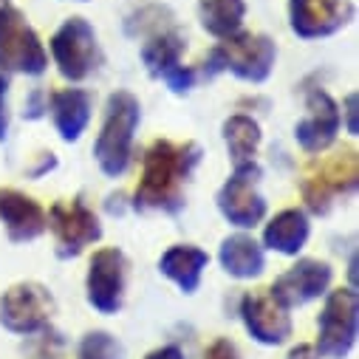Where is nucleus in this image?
I'll return each instance as SVG.
<instances>
[{"mask_svg": "<svg viewBox=\"0 0 359 359\" xmlns=\"http://www.w3.org/2000/svg\"><path fill=\"white\" fill-rule=\"evenodd\" d=\"M201 161V147L196 142L156 139L142 161V178L136 187L139 210L178 212L184 207V184Z\"/></svg>", "mask_w": 359, "mask_h": 359, "instance_id": "f257e3e1", "label": "nucleus"}, {"mask_svg": "<svg viewBox=\"0 0 359 359\" xmlns=\"http://www.w3.org/2000/svg\"><path fill=\"white\" fill-rule=\"evenodd\" d=\"M139 119H142V105L130 91H116L108 97L105 122L94 144V158L108 178H119L130 167Z\"/></svg>", "mask_w": 359, "mask_h": 359, "instance_id": "f03ea898", "label": "nucleus"}, {"mask_svg": "<svg viewBox=\"0 0 359 359\" xmlns=\"http://www.w3.org/2000/svg\"><path fill=\"white\" fill-rule=\"evenodd\" d=\"M275 60H278V46L272 37L266 34H252V32H238L232 37H224L207 57L204 62V74L215 76V74H235L243 82H266L275 71Z\"/></svg>", "mask_w": 359, "mask_h": 359, "instance_id": "7ed1b4c3", "label": "nucleus"}, {"mask_svg": "<svg viewBox=\"0 0 359 359\" xmlns=\"http://www.w3.org/2000/svg\"><path fill=\"white\" fill-rule=\"evenodd\" d=\"M359 178V158L353 147L337 150L334 156L311 164L300 182L303 201L314 215H325L334 207V198L348 196L356 190Z\"/></svg>", "mask_w": 359, "mask_h": 359, "instance_id": "20e7f679", "label": "nucleus"}, {"mask_svg": "<svg viewBox=\"0 0 359 359\" xmlns=\"http://www.w3.org/2000/svg\"><path fill=\"white\" fill-rule=\"evenodd\" d=\"M48 68V54L29 26L26 15L9 0L0 4V74H29L40 76Z\"/></svg>", "mask_w": 359, "mask_h": 359, "instance_id": "39448f33", "label": "nucleus"}, {"mask_svg": "<svg viewBox=\"0 0 359 359\" xmlns=\"http://www.w3.org/2000/svg\"><path fill=\"white\" fill-rule=\"evenodd\" d=\"M51 57L68 82H82L85 76H91L100 62L94 26L85 18H68L51 37Z\"/></svg>", "mask_w": 359, "mask_h": 359, "instance_id": "423d86ee", "label": "nucleus"}, {"mask_svg": "<svg viewBox=\"0 0 359 359\" xmlns=\"http://www.w3.org/2000/svg\"><path fill=\"white\" fill-rule=\"evenodd\" d=\"M356 323H359V297L353 289L328 292L323 314H320V337H317V356L325 359H345L356 342Z\"/></svg>", "mask_w": 359, "mask_h": 359, "instance_id": "0eeeda50", "label": "nucleus"}, {"mask_svg": "<svg viewBox=\"0 0 359 359\" xmlns=\"http://www.w3.org/2000/svg\"><path fill=\"white\" fill-rule=\"evenodd\" d=\"M260 184V167L255 161L241 164L232 170L226 184L218 190L215 204L218 212L238 229H252L266 218V198L257 190Z\"/></svg>", "mask_w": 359, "mask_h": 359, "instance_id": "6e6552de", "label": "nucleus"}, {"mask_svg": "<svg viewBox=\"0 0 359 359\" xmlns=\"http://www.w3.org/2000/svg\"><path fill=\"white\" fill-rule=\"evenodd\" d=\"M54 314V297L40 283H15L0 294V325L12 334H37L48 328Z\"/></svg>", "mask_w": 359, "mask_h": 359, "instance_id": "1a4fd4ad", "label": "nucleus"}, {"mask_svg": "<svg viewBox=\"0 0 359 359\" xmlns=\"http://www.w3.org/2000/svg\"><path fill=\"white\" fill-rule=\"evenodd\" d=\"M125 283H128V257L122 249L108 246L94 252L88 263L85 278V297L100 314H116L125 303Z\"/></svg>", "mask_w": 359, "mask_h": 359, "instance_id": "9d476101", "label": "nucleus"}, {"mask_svg": "<svg viewBox=\"0 0 359 359\" xmlns=\"http://www.w3.org/2000/svg\"><path fill=\"white\" fill-rule=\"evenodd\" d=\"M48 226L57 238V255L60 257H76L85 246H91L102 238V224L82 198L74 201H57L48 210Z\"/></svg>", "mask_w": 359, "mask_h": 359, "instance_id": "9b49d317", "label": "nucleus"}, {"mask_svg": "<svg viewBox=\"0 0 359 359\" xmlns=\"http://www.w3.org/2000/svg\"><path fill=\"white\" fill-rule=\"evenodd\" d=\"M353 12V0H289V26L300 40H320L345 29Z\"/></svg>", "mask_w": 359, "mask_h": 359, "instance_id": "f8f14e48", "label": "nucleus"}, {"mask_svg": "<svg viewBox=\"0 0 359 359\" xmlns=\"http://www.w3.org/2000/svg\"><path fill=\"white\" fill-rule=\"evenodd\" d=\"M331 278H334V269L325 263V260H317V257H303L297 260L289 272H283L269 294H272L286 311L289 309H300L317 297H323L331 286Z\"/></svg>", "mask_w": 359, "mask_h": 359, "instance_id": "ddd939ff", "label": "nucleus"}, {"mask_svg": "<svg viewBox=\"0 0 359 359\" xmlns=\"http://www.w3.org/2000/svg\"><path fill=\"white\" fill-rule=\"evenodd\" d=\"M306 111H309L306 119L297 122V128H294V139L311 156L325 153L337 142V133H339V125H342L339 105L331 100L328 91H323V88H311L309 97H306Z\"/></svg>", "mask_w": 359, "mask_h": 359, "instance_id": "4468645a", "label": "nucleus"}, {"mask_svg": "<svg viewBox=\"0 0 359 359\" xmlns=\"http://www.w3.org/2000/svg\"><path fill=\"white\" fill-rule=\"evenodd\" d=\"M241 320H243L249 337L260 345H283L292 337L289 311L269 292L243 294L241 297Z\"/></svg>", "mask_w": 359, "mask_h": 359, "instance_id": "2eb2a0df", "label": "nucleus"}, {"mask_svg": "<svg viewBox=\"0 0 359 359\" xmlns=\"http://www.w3.org/2000/svg\"><path fill=\"white\" fill-rule=\"evenodd\" d=\"M0 224L6 226L12 243H26L48 229L46 210L26 193L0 187Z\"/></svg>", "mask_w": 359, "mask_h": 359, "instance_id": "dca6fc26", "label": "nucleus"}, {"mask_svg": "<svg viewBox=\"0 0 359 359\" xmlns=\"http://www.w3.org/2000/svg\"><path fill=\"white\" fill-rule=\"evenodd\" d=\"M51 105V116H54V128L60 133L62 142H79V136L85 133L88 122H91V108L94 100L82 88H62L48 97Z\"/></svg>", "mask_w": 359, "mask_h": 359, "instance_id": "f3484780", "label": "nucleus"}, {"mask_svg": "<svg viewBox=\"0 0 359 359\" xmlns=\"http://www.w3.org/2000/svg\"><path fill=\"white\" fill-rule=\"evenodd\" d=\"M210 263V255L193 243H175L170 246L161 260H158V272L172 280L178 289H182L184 294H193L201 283V275H204V269Z\"/></svg>", "mask_w": 359, "mask_h": 359, "instance_id": "a211bd4d", "label": "nucleus"}, {"mask_svg": "<svg viewBox=\"0 0 359 359\" xmlns=\"http://www.w3.org/2000/svg\"><path fill=\"white\" fill-rule=\"evenodd\" d=\"M218 260H221L224 272L229 278H238V280H252V278H257L266 269L263 246L252 235H246V232L224 238L221 249H218Z\"/></svg>", "mask_w": 359, "mask_h": 359, "instance_id": "6ab92c4d", "label": "nucleus"}, {"mask_svg": "<svg viewBox=\"0 0 359 359\" xmlns=\"http://www.w3.org/2000/svg\"><path fill=\"white\" fill-rule=\"evenodd\" d=\"M311 235L309 215L303 210H283L263 226V246L278 255H297Z\"/></svg>", "mask_w": 359, "mask_h": 359, "instance_id": "aec40b11", "label": "nucleus"}, {"mask_svg": "<svg viewBox=\"0 0 359 359\" xmlns=\"http://www.w3.org/2000/svg\"><path fill=\"white\" fill-rule=\"evenodd\" d=\"M184 48H187L184 37L178 34L175 26H172V29H164V32L147 37V43L142 46V62H144V68H147L150 76L164 79L172 68L182 65Z\"/></svg>", "mask_w": 359, "mask_h": 359, "instance_id": "412c9836", "label": "nucleus"}, {"mask_svg": "<svg viewBox=\"0 0 359 359\" xmlns=\"http://www.w3.org/2000/svg\"><path fill=\"white\" fill-rule=\"evenodd\" d=\"M221 133H224V144H226V153H229V158H232L235 167L255 161L263 133H260V125H257L252 116H246V114H232V116L224 122Z\"/></svg>", "mask_w": 359, "mask_h": 359, "instance_id": "4be33fe9", "label": "nucleus"}, {"mask_svg": "<svg viewBox=\"0 0 359 359\" xmlns=\"http://www.w3.org/2000/svg\"><path fill=\"white\" fill-rule=\"evenodd\" d=\"M246 18V0H198V20L212 37H232Z\"/></svg>", "mask_w": 359, "mask_h": 359, "instance_id": "5701e85b", "label": "nucleus"}, {"mask_svg": "<svg viewBox=\"0 0 359 359\" xmlns=\"http://www.w3.org/2000/svg\"><path fill=\"white\" fill-rule=\"evenodd\" d=\"M125 29L130 37H153L164 29H172V15L161 6H147V9H139L136 15H130Z\"/></svg>", "mask_w": 359, "mask_h": 359, "instance_id": "b1692460", "label": "nucleus"}, {"mask_svg": "<svg viewBox=\"0 0 359 359\" xmlns=\"http://www.w3.org/2000/svg\"><path fill=\"white\" fill-rule=\"evenodd\" d=\"M122 348L108 331H88L79 342L76 359H119Z\"/></svg>", "mask_w": 359, "mask_h": 359, "instance_id": "393cba45", "label": "nucleus"}, {"mask_svg": "<svg viewBox=\"0 0 359 359\" xmlns=\"http://www.w3.org/2000/svg\"><path fill=\"white\" fill-rule=\"evenodd\" d=\"M164 85L170 88L172 94H187L190 88L196 85V71H193L190 65H178V68H172V71L164 76Z\"/></svg>", "mask_w": 359, "mask_h": 359, "instance_id": "a878e982", "label": "nucleus"}, {"mask_svg": "<svg viewBox=\"0 0 359 359\" xmlns=\"http://www.w3.org/2000/svg\"><path fill=\"white\" fill-rule=\"evenodd\" d=\"M339 116H345V130L351 136H359V97L353 91L342 100V114Z\"/></svg>", "mask_w": 359, "mask_h": 359, "instance_id": "bb28decb", "label": "nucleus"}, {"mask_svg": "<svg viewBox=\"0 0 359 359\" xmlns=\"http://www.w3.org/2000/svg\"><path fill=\"white\" fill-rule=\"evenodd\" d=\"M46 111H48V94L43 91V88H34V91L26 97V119H40V116H46Z\"/></svg>", "mask_w": 359, "mask_h": 359, "instance_id": "cd10ccee", "label": "nucleus"}, {"mask_svg": "<svg viewBox=\"0 0 359 359\" xmlns=\"http://www.w3.org/2000/svg\"><path fill=\"white\" fill-rule=\"evenodd\" d=\"M6 97H9V76L0 74V142L9 136V105H6Z\"/></svg>", "mask_w": 359, "mask_h": 359, "instance_id": "c85d7f7f", "label": "nucleus"}, {"mask_svg": "<svg viewBox=\"0 0 359 359\" xmlns=\"http://www.w3.org/2000/svg\"><path fill=\"white\" fill-rule=\"evenodd\" d=\"M204 359H241V356H238V348H235L229 339H215V342L207 348Z\"/></svg>", "mask_w": 359, "mask_h": 359, "instance_id": "c756f323", "label": "nucleus"}, {"mask_svg": "<svg viewBox=\"0 0 359 359\" xmlns=\"http://www.w3.org/2000/svg\"><path fill=\"white\" fill-rule=\"evenodd\" d=\"M144 359H184V353H182L178 345H161V348L150 351Z\"/></svg>", "mask_w": 359, "mask_h": 359, "instance_id": "7c9ffc66", "label": "nucleus"}, {"mask_svg": "<svg viewBox=\"0 0 359 359\" xmlns=\"http://www.w3.org/2000/svg\"><path fill=\"white\" fill-rule=\"evenodd\" d=\"M54 167H57L54 153H43V156H40V164H37V167H32V170H29V175H32V178H40V175H46V172H48V170H54Z\"/></svg>", "mask_w": 359, "mask_h": 359, "instance_id": "2f4dec72", "label": "nucleus"}, {"mask_svg": "<svg viewBox=\"0 0 359 359\" xmlns=\"http://www.w3.org/2000/svg\"><path fill=\"white\" fill-rule=\"evenodd\" d=\"M286 359H320V356H317L314 345H297V348H292V351H289V356H286Z\"/></svg>", "mask_w": 359, "mask_h": 359, "instance_id": "473e14b6", "label": "nucleus"}, {"mask_svg": "<svg viewBox=\"0 0 359 359\" xmlns=\"http://www.w3.org/2000/svg\"><path fill=\"white\" fill-rule=\"evenodd\" d=\"M0 4H6V0H0Z\"/></svg>", "mask_w": 359, "mask_h": 359, "instance_id": "72a5a7b5", "label": "nucleus"}, {"mask_svg": "<svg viewBox=\"0 0 359 359\" xmlns=\"http://www.w3.org/2000/svg\"><path fill=\"white\" fill-rule=\"evenodd\" d=\"M79 4H85V0H79Z\"/></svg>", "mask_w": 359, "mask_h": 359, "instance_id": "f704fd0d", "label": "nucleus"}]
</instances>
